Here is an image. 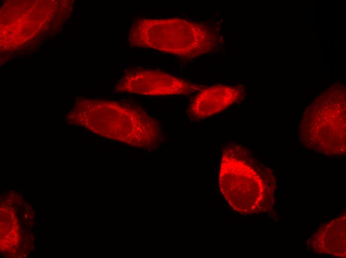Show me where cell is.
<instances>
[{
    "instance_id": "obj_1",
    "label": "cell",
    "mask_w": 346,
    "mask_h": 258,
    "mask_svg": "<svg viewBox=\"0 0 346 258\" xmlns=\"http://www.w3.org/2000/svg\"><path fill=\"white\" fill-rule=\"evenodd\" d=\"M69 123L126 144L155 149L162 141L159 122L141 108L115 101L82 100Z\"/></svg>"
},
{
    "instance_id": "obj_2",
    "label": "cell",
    "mask_w": 346,
    "mask_h": 258,
    "mask_svg": "<svg viewBox=\"0 0 346 258\" xmlns=\"http://www.w3.org/2000/svg\"><path fill=\"white\" fill-rule=\"evenodd\" d=\"M130 46L150 48L185 59L209 53L218 45L214 33L207 26L178 18H141L132 25Z\"/></svg>"
},
{
    "instance_id": "obj_3",
    "label": "cell",
    "mask_w": 346,
    "mask_h": 258,
    "mask_svg": "<svg viewBox=\"0 0 346 258\" xmlns=\"http://www.w3.org/2000/svg\"><path fill=\"white\" fill-rule=\"evenodd\" d=\"M242 148L229 144L223 149L219 172L221 192L234 209L241 213L260 211L264 206L266 184Z\"/></svg>"
},
{
    "instance_id": "obj_4",
    "label": "cell",
    "mask_w": 346,
    "mask_h": 258,
    "mask_svg": "<svg viewBox=\"0 0 346 258\" xmlns=\"http://www.w3.org/2000/svg\"><path fill=\"white\" fill-rule=\"evenodd\" d=\"M205 87L165 72L133 69L127 72L120 79L115 89L118 92L163 96L187 94Z\"/></svg>"
},
{
    "instance_id": "obj_5",
    "label": "cell",
    "mask_w": 346,
    "mask_h": 258,
    "mask_svg": "<svg viewBox=\"0 0 346 258\" xmlns=\"http://www.w3.org/2000/svg\"><path fill=\"white\" fill-rule=\"evenodd\" d=\"M336 109L314 113L304 121L305 137L314 149L327 154L345 150V113Z\"/></svg>"
},
{
    "instance_id": "obj_6",
    "label": "cell",
    "mask_w": 346,
    "mask_h": 258,
    "mask_svg": "<svg viewBox=\"0 0 346 258\" xmlns=\"http://www.w3.org/2000/svg\"><path fill=\"white\" fill-rule=\"evenodd\" d=\"M242 95V88L239 86L205 87L191 100L188 114L192 119H204L224 111L239 100Z\"/></svg>"
},
{
    "instance_id": "obj_7",
    "label": "cell",
    "mask_w": 346,
    "mask_h": 258,
    "mask_svg": "<svg viewBox=\"0 0 346 258\" xmlns=\"http://www.w3.org/2000/svg\"><path fill=\"white\" fill-rule=\"evenodd\" d=\"M313 249L320 253L346 256V217L336 219L321 229L311 238Z\"/></svg>"
},
{
    "instance_id": "obj_8",
    "label": "cell",
    "mask_w": 346,
    "mask_h": 258,
    "mask_svg": "<svg viewBox=\"0 0 346 258\" xmlns=\"http://www.w3.org/2000/svg\"><path fill=\"white\" fill-rule=\"evenodd\" d=\"M20 217H21V218H23V215H22V214H20Z\"/></svg>"
},
{
    "instance_id": "obj_9",
    "label": "cell",
    "mask_w": 346,
    "mask_h": 258,
    "mask_svg": "<svg viewBox=\"0 0 346 258\" xmlns=\"http://www.w3.org/2000/svg\"><path fill=\"white\" fill-rule=\"evenodd\" d=\"M28 223H30V218H29V219L28 220Z\"/></svg>"
},
{
    "instance_id": "obj_10",
    "label": "cell",
    "mask_w": 346,
    "mask_h": 258,
    "mask_svg": "<svg viewBox=\"0 0 346 258\" xmlns=\"http://www.w3.org/2000/svg\"><path fill=\"white\" fill-rule=\"evenodd\" d=\"M34 225V223L33 222V223H32V226H33Z\"/></svg>"
},
{
    "instance_id": "obj_11",
    "label": "cell",
    "mask_w": 346,
    "mask_h": 258,
    "mask_svg": "<svg viewBox=\"0 0 346 258\" xmlns=\"http://www.w3.org/2000/svg\"><path fill=\"white\" fill-rule=\"evenodd\" d=\"M5 200V198L2 199V201H4Z\"/></svg>"
},
{
    "instance_id": "obj_12",
    "label": "cell",
    "mask_w": 346,
    "mask_h": 258,
    "mask_svg": "<svg viewBox=\"0 0 346 258\" xmlns=\"http://www.w3.org/2000/svg\"><path fill=\"white\" fill-rule=\"evenodd\" d=\"M36 222H38V220H37V218H36Z\"/></svg>"
}]
</instances>
